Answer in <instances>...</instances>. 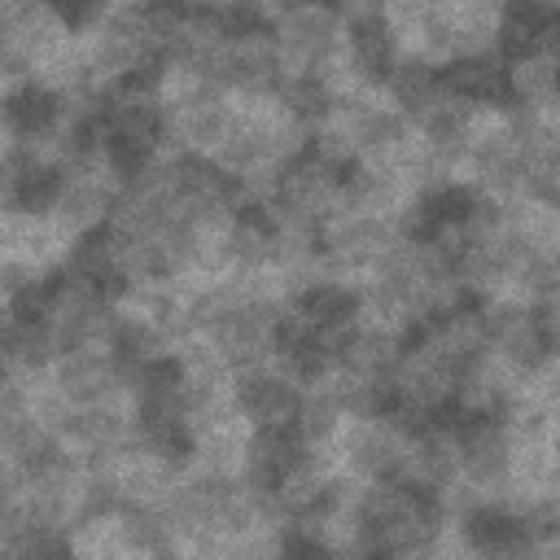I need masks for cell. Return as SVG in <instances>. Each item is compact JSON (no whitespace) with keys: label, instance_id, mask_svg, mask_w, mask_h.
<instances>
[{"label":"cell","instance_id":"obj_11","mask_svg":"<svg viewBox=\"0 0 560 560\" xmlns=\"http://www.w3.org/2000/svg\"><path fill=\"white\" fill-rule=\"evenodd\" d=\"M508 228L521 232L534 249L560 245V206L538 197V192H525V197L508 201Z\"/></svg>","mask_w":560,"mask_h":560},{"label":"cell","instance_id":"obj_6","mask_svg":"<svg viewBox=\"0 0 560 560\" xmlns=\"http://www.w3.org/2000/svg\"><path fill=\"white\" fill-rule=\"evenodd\" d=\"M236 407L254 429H284L298 424V407H302V385L289 381L280 368H254V372H236Z\"/></svg>","mask_w":560,"mask_h":560},{"label":"cell","instance_id":"obj_12","mask_svg":"<svg viewBox=\"0 0 560 560\" xmlns=\"http://www.w3.org/2000/svg\"><path fill=\"white\" fill-rule=\"evenodd\" d=\"M337 4V13L346 18V26L350 22H372V18H389V4L394 0H332Z\"/></svg>","mask_w":560,"mask_h":560},{"label":"cell","instance_id":"obj_10","mask_svg":"<svg viewBox=\"0 0 560 560\" xmlns=\"http://www.w3.org/2000/svg\"><path fill=\"white\" fill-rule=\"evenodd\" d=\"M508 83H512V96L529 109H547L560 101V61L547 52V48H534L525 57H512L508 66Z\"/></svg>","mask_w":560,"mask_h":560},{"label":"cell","instance_id":"obj_3","mask_svg":"<svg viewBox=\"0 0 560 560\" xmlns=\"http://www.w3.org/2000/svg\"><path fill=\"white\" fill-rule=\"evenodd\" d=\"M166 114H171L166 149H188V153L214 158L236 122V96L228 88H201L197 96H188L184 105H171Z\"/></svg>","mask_w":560,"mask_h":560},{"label":"cell","instance_id":"obj_4","mask_svg":"<svg viewBox=\"0 0 560 560\" xmlns=\"http://www.w3.org/2000/svg\"><path fill=\"white\" fill-rule=\"evenodd\" d=\"M0 241H4V258H18V262H31L35 271H61L70 245H74V232L52 214V210H4V228H0Z\"/></svg>","mask_w":560,"mask_h":560},{"label":"cell","instance_id":"obj_13","mask_svg":"<svg viewBox=\"0 0 560 560\" xmlns=\"http://www.w3.org/2000/svg\"><path fill=\"white\" fill-rule=\"evenodd\" d=\"M254 4H258V9H262V13H267V18H271V22H276V18H280V13H284V9H293V4H298V0H254Z\"/></svg>","mask_w":560,"mask_h":560},{"label":"cell","instance_id":"obj_7","mask_svg":"<svg viewBox=\"0 0 560 560\" xmlns=\"http://www.w3.org/2000/svg\"><path fill=\"white\" fill-rule=\"evenodd\" d=\"M398 57H402V39H398V31L389 26V18H372V22H350V26H346L341 61H346V70H350L359 83L385 88V79H389V70L398 66Z\"/></svg>","mask_w":560,"mask_h":560},{"label":"cell","instance_id":"obj_5","mask_svg":"<svg viewBox=\"0 0 560 560\" xmlns=\"http://www.w3.org/2000/svg\"><path fill=\"white\" fill-rule=\"evenodd\" d=\"M464 446V481H472L486 499H503L512 494V438L503 429V420H472L459 433Z\"/></svg>","mask_w":560,"mask_h":560},{"label":"cell","instance_id":"obj_9","mask_svg":"<svg viewBox=\"0 0 560 560\" xmlns=\"http://www.w3.org/2000/svg\"><path fill=\"white\" fill-rule=\"evenodd\" d=\"M385 96H389V105H398L411 122H420L442 96H446V83H442V66H433V61H424V57H411V52H402L398 57V66L389 70V79H385Z\"/></svg>","mask_w":560,"mask_h":560},{"label":"cell","instance_id":"obj_1","mask_svg":"<svg viewBox=\"0 0 560 560\" xmlns=\"http://www.w3.org/2000/svg\"><path fill=\"white\" fill-rule=\"evenodd\" d=\"M337 455H341V468H350L363 481H407L411 433L385 411L350 416L346 429L337 433Z\"/></svg>","mask_w":560,"mask_h":560},{"label":"cell","instance_id":"obj_2","mask_svg":"<svg viewBox=\"0 0 560 560\" xmlns=\"http://www.w3.org/2000/svg\"><path fill=\"white\" fill-rule=\"evenodd\" d=\"M276 39L289 61V70H315L324 74L341 48H346V18L328 0H298L276 18Z\"/></svg>","mask_w":560,"mask_h":560},{"label":"cell","instance_id":"obj_8","mask_svg":"<svg viewBox=\"0 0 560 560\" xmlns=\"http://www.w3.org/2000/svg\"><path fill=\"white\" fill-rule=\"evenodd\" d=\"M442 83L451 96L477 105V109H499L503 96H512L508 70L494 61V52H464L442 66Z\"/></svg>","mask_w":560,"mask_h":560},{"label":"cell","instance_id":"obj_14","mask_svg":"<svg viewBox=\"0 0 560 560\" xmlns=\"http://www.w3.org/2000/svg\"><path fill=\"white\" fill-rule=\"evenodd\" d=\"M538 4H542L547 13H560V0H538Z\"/></svg>","mask_w":560,"mask_h":560}]
</instances>
